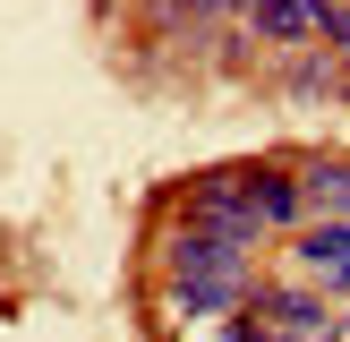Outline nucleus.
I'll return each mask as SVG.
<instances>
[{
    "label": "nucleus",
    "instance_id": "obj_1",
    "mask_svg": "<svg viewBox=\"0 0 350 342\" xmlns=\"http://www.w3.org/2000/svg\"><path fill=\"white\" fill-rule=\"evenodd\" d=\"M299 197H317V205H334V214H350V171H342V163H317V171L299 180Z\"/></svg>",
    "mask_w": 350,
    "mask_h": 342
}]
</instances>
